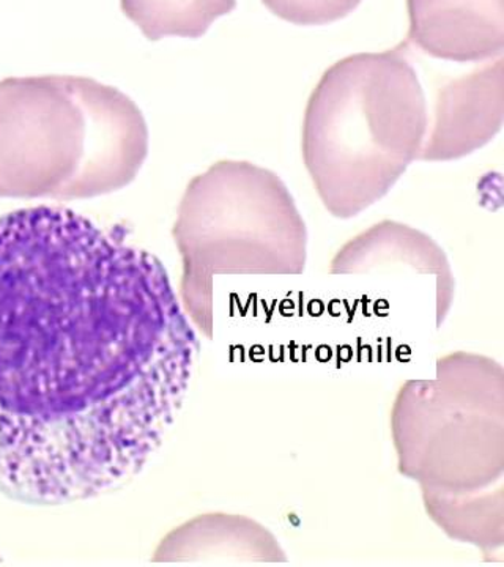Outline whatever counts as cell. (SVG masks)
Here are the masks:
<instances>
[{"mask_svg":"<svg viewBox=\"0 0 504 567\" xmlns=\"http://www.w3.org/2000/svg\"><path fill=\"white\" fill-rule=\"evenodd\" d=\"M199 339L162 260L65 207L0 216V492L119 491L163 445Z\"/></svg>","mask_w":504,"mask_h":567,"instance_id":"6da1fadb","label":"cell"},{"mask_svg":"<svg viewBox=\"0 0 504 567\" xmlns=\"http://www.w3.org/2000/svg\"><path fill=\"white\" fill-rule=\"evenodd\" d=\"M503 369L481 354H450L435 380L402 386L393 412L399 472L423 488L432 520L481 548L503 546Z\"/></svg>","mask_w":504,"mask_h":567,"instance_id":"7a4b0ae2","label":"cell"},{"mask_svg":"<svg viewBox=\"0 0 504 567\" xmlns=\"http://www.w3.org/2000/svg\"><path fill=\"white\" fill-rule=\"evenodd\" d=\"M147 155L144 114L119 89L65 74L0 81V197L103 196Z\"/></svg>","mask_w":504,"mask_h":567,"instance_id":"3957f363","label":"cell"},{"mask_svg":"<svg viewBox=\"0 0 504 567\" xmlns=\"http://www.w3.org/2000/svg\"><path fill=\"white\" fill-rule=\"evenodd\" d=\"M428 102L409 43L333 63L309 96L301 151L335 218L352 219L393 189L420 159Z\"/></svg>","mask_w":504,"mask_h":567,"instance_id":"277c9868","label":"cell"},{"mask_svg":"<svg viewBox=\"0 0 504 567\" xmlns=\"http://www.w3.org/2000/svg\"><path fill=\"white\" fill-rule=\"evenodd\" d=\"M183 297L212 315L215 275H301L308 230L278 174L223 159L189 182L174 227Z\"/></svg>","mask_w":504,"mask_h":567,"instance_id":"5b68a950","label":"cell"},{"mask_svg":"<svg viewBox=\"0 0 504 567\" xmlns=\"http://www.w3.org/2000/svg\"><path fill=\"white\" fill-rule=\"evenodd\" d=\"M503 121L504 61L498 58L440 89L420 162L465 158L494 141L502 132Z\"/></svg>","mask_w":504,"mask_h":567,"instance_id":"8992f818","label":"cell"},{"mask_svg":"<svg viewBox=\"0 0 504 567\" xmlns=\"http://www.w3.org/2000/svg\"><path fill=\"white\" fill-rule=\"evenodd\" d=\"M412 43L425 55L455 63L502 58L504 0H407Z\"/></svg>","mask_w":504,"mask_h":567,"instance_id":"52a82bcc","label":"cell"},{"mask_svg":"<svg viewBox=\"0 0 504 567\" xmlns=\"http://www.w3.org/2000/svg\"><path fill=\"white\" fill-rule=\"evenodd\" d=\"M398 267L435 278L436 319L442 323L453 305V271L434 238L407 224L382 221L357 235L336 254L330 274L363 275Z\"/></svg>","mask_w":504,"mask_h":567,"instance_id":"ba28073f","label":"cell"},{"mask_svg":"<svg viewBox=\"0 0 504 567\" xmlns=\"http://www.w3.org/2000/svg\"><path fill=\"white\" fill-rule=\"evenodd\" d=\"M123 14L148 41L200 39L213 22L237 9V0H121Z\"/></svg>","mask_w":504,"mask_h":567,"instance_id":"9c48e42d","label":"cell"},{"mask_svg":"<svg viewBox=\"0 0 504 567\" xmlns=\"http://www.w3.org/2000/svg\"><path fill=\"white\" fill-rule=\"evenodd\" d=\"M363 0H263L265 7L279 20L294 25L331 24L349 17Z\"/></svg>","mask_w":504,"mask_h":567,"instance_id":"30bf717a","label":"cell"}]
</instances>
